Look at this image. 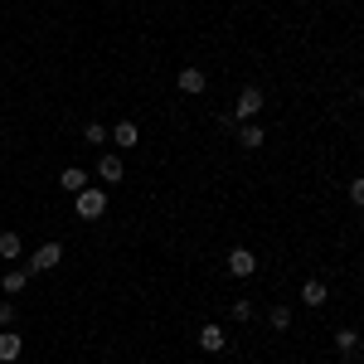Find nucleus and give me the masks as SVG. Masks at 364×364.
<instances>
[{
    "instance_id": "4",
    "label": "nucleus",
    "mask_w": 364,
    "mask_h": 364,
    "mask_svg": "<svg viewBox=\"0 0 364 364\" xmlns=\"http://www.w3.org/2000/svg\"><path fill=\"white\" fill-rule=\"evenodd\" d=\"M199 350H204V355H219V350H224L228 345V336H224V326H214V321H209V326H199Z\"/></svg>"
},
{
    "instance_id": "21",
    "label": "nucleus",
    "mask_w": 364,
    "mask_h": 364,
    "mask_svg": "<svg viewBox=\"0 0 364 364\" xmlns=\"http://www.w3.org/2000/svg\"><path fill=\"white\" fill-rule=\"evenodd\" d=\"M360 287H364V277H360Z\"/></svg>"
},
{
    "instance_id": "16",
    "label": "nucleus",
    "mask_w": 364,
    "mask_h": 364,
    "mask_svg": "<svg viewBox=\"0 0 364 364\" xmlns=\"http://www.w3.org/2000/svg\"><path fill=\"white\" fill-rule=\"evenodd\" d=\"M336 350H340V355H355V350H360V336H355V331H340V336H336Z\"/></svg>"
},
{
    "instance_id": "2",
    "label": "nucleus",
    "mask_w": 364,
    "mask_h": 364,
    "mask_svg": "<svg viewBox=\"0 0 364 364\" xmlns=\"http://www.w3.org/2000/svg\"><path fill=\"white\" fill-rule=\"evenodd\" d=\"M267 107V97H262V87H243L238 92V107L228 112V122H252V117Z\"/></svg>"
},
{
    "instance_id": "3",
    "label": "nucleus",
    "mask_w": 364,
    "mask_h": 364,
    "mask_svg": "<svg viewBox=\"0 0 364 364\" xmlns=\"http://www.w3.org/2000/svg\"><path fill=\"white\" fill-rule=\"evenodd\" d=\"M58 262H63V243H39L29 257V272H54Z\"/></svg>"
},
{
    "instance_id": "5",
    "label": "nucleus",
    "mask_w": 364,
    "mask_h": 364,
    "mask_svg": "<svg viewBox=\"0 0 364 364\" xmlns=\"http://www.w3.org/2000/svg\"><path fill=\"white\" fill-rule=\"evenodd\" d=\"M175 87L190 92V97H199V92L209 87V78H204V68H180V73H175Z\"/></svg>"
},
{
    "instance_id": "14",
    "label": "nucleus",
    "mask_w": 364,
    "mask_h": 364,
    "mask_svg": "<svg viewBox=\"0 0 364 364\" xmlns=\"http://www.w3.org/2000/svg\"><path fill=\"white\" fill-rule=\"evenodd\" d=\"M238 146H243V151H257V146H262V127H243V132H238Z\"/></svg>"
},
{
    "instance_id": "20",
    "label": "nucleus",
    "mask_w": 364,
    "mask_h": 364,
    "mask_svg": "<svg viewBox=\"0 0 364 364\" xmlns=\"http://www.w3.org/2000/svg\"><path fill=\"white\" fill-rule=\"evenodd\" d=\"M360 107H364V92H360Z\"/></svg>"
},
{
    "instance_id": "18",
    "label": "nucleus",
    "mask_w": 364,
    "mask_h": 364,
    "mask_svg": "<svg viewBox=\"0 0 364 364\" xmlns=\"http://www.w3.org/2000/svg\"><path fill=\"white\" fill-rule=\"evenodd\" d=\"M350 204H360V209H364V175H360V180H350Z\"/></svg>"
},
{
    "instance_id": "11",
    "label": "nucleus",
    "mask_w": 364,
    "mask_h": 364,
    "mask_svg": "<svg viewBox=\"0 0 364 364\" xmlns=\"http://www.w3.org/2000/svg\"><path fill=\"white\" fill-rule=\"evenodd\" d=\"M25 282H29V267H10L0 277V287H5V296H15V291H25Z\"/></svg>"
},
{
    "instance_id": "10",
    "label": "nucleus",
    "mask_w": 364,
    "mask_h": 364,
    "mask_svg": "<svg viewBox=\"0 0 364 364\" xmlns=\"http://www.w3.org/2000/svg\"><path fill=\"white\" fill-rule=\"evenodd\" d=\"M107 141H112L117 151H122V146H136V141H141L136 122H117V127H112V136H107Z\"/></svg>"
},
{
    "instance_id": "7",
    "label": "nucleus",
    "mask_w": 364,
    "mask_h": 364,
    "mask_svg": "<svg viewBox=\"0 0 364 364\" xmlns=\"http://www.w3.org/2000/svg\"><path fill=\"white\" fill-rule=\"evenodd\" d=\"M20 350H25V336L0 331V364H15V360H20Z\"/></svg>"
},
{
    "instance_id": "17",
    "label": "nucleus",
    "mask_w": 364,
    "mask_h": 364,
    "mask_svg": "<svg viewBox=\"0 0 364 364\" xmlns=\"http://www.w3.org/2000/svg\"><path fill=\"white\" fill-rule=\"evenodd\" d=\"M291 326V311L287 306H272V331H287Z\"/></svg>"
},
{
    "instance_id": "6",
    "label": "nucleus",
    "mask_w": 364,
    "mask_h": 364,
    "mask_svg": "<svg viewBox=\"0 0 364 364\" xmlns=\"http://www.w3.org/2000/svg\"><path fill=\"white\" fill-rule=\"evenodd\" d=\"M228 272H233V277H252V272H257V257H252L248 248H233L228 252Z\"/></svg>"
},
{
    "instance_id": "9",
    "label": "nucleus",
    "mask_w": 364,
    "mask_h": 364,
    "mask_svg": "<svg viewBox=\"0 0 364 364\" xmlns=\"http://www.w3.org/2000/svg\"><path fill=\"white\" fill-rule=\"evenodd\" d=\"M326 296H331V291H326V282H321V277L301 282V301H306V306H326Z\"/></svg>"
},
{
    "instance_id": "19",
    "label": "nucleus",
    "mask_w": 364,
    "mask_h": 364,
    "mask_svg": "<svg viewBox=\"0 0 364 364\" xmlns=\"http://www.w3.org/2000/svg\"><path fill=\"white\" fill-rule=\"evenodd\" d=\"M252 316V301H233V321H248Z\"/></svg>"
},
{
    "instance_id": "12",
    "label": "nucleus",
    "mask_w": 364,
    "mask_h": 364,
    "mask_svg": "<svg viewBox=\"0 0 364 364\" xmlns=\"http://www.w3.org/2000/svg\"><path fill=\"white\" fill-rule=\"evenodd\" d=\"M58 185H63V190H68V195H78V190H87V175L78 166H68L63 170V175H58Z\"/></svg>"
},
{
    "instance_id": "13",
    "label": "nucleus",
    "mask_w": 364,
    "mask_h": 364,
    "mask_svg": "<svg viewBox=\"0 0 364 364\" xmlns=\"http://www.w3.org/2000/svg\"><path fill=\"white\" fill-rule=\"evenodd\" d=\"M0 257H5V262H15V257H20V233H10V228L0 233Z\"/></svg>"
},
{
    "instance_id": "15",
    "label": "nucleus",
    "mask_w": 364,
    "mask_h": 364,
    "mask_svg": "<svg viewBox=\"0 0 364 364\" xmlns=\"http://www.w3.org/2000/svg\"><path fill=\"white\" fill-rule=\"evenodd\" d=\"M107 136H112V132H107L102 122H87V127H83V141H87V146H102Z\"/></svg>"
},
{
    "instance_id": "1",
    "label": "nucleus",
    "mask_w": 364,
    "mask_h": 364,
    "mask_svg": "<svg viewBox=\"0 0 364 364\" xmlns=\"http://www.w3.org/2000/svg\"><path fill=\"white\" fill-rule=\"evenodd\" d=\"M73 209H78V219H102L107 214V190H97V185H87L73 195Z\"/></svg>"
},
{
    "instance_id": "8",
    "label": "nucleus",
    "mask_w": 364,
    "mask_h": 364,
    "mask_svg": "<svg viewBox=\"0 0 364 364\" xmlns=\"http://www.w3.org/2000/svg\"><path fill=\"white\" fill-rule=\"evenodd\" d=\"M97 175H102L107 185H122V175H127V170H122V156H117V151H107V156L97 161Z\"/></svg>"
}]
</instances>
